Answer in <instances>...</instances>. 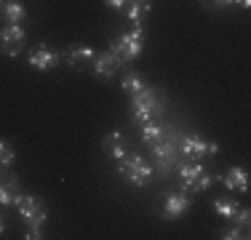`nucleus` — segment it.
Here are the masks:
<instances>
[{"instance_id": "nucleus-1", "label": "nucleus", "mask_w": 251, "mask_h": 240, "mask_svg": "<svg viewBox=\"0 0 251 240\" xmlns=\"http://www.w3.org/2000/svg\"><path fill=\"white\" fill-rule=\"evenodd\" d=\"M163 112V94L155 86H145L139 94L131 96V118L136 123H147V120L158 118Z\"/></svg>"}, {"instance_id": "nucleus-2", "label": "nucleus", "mask_w": 251, "mask_h": 240, "mask_svg": "<svg viewBox=\"0 0 251 240\" xmlns=\"http://www.w3.org/2000/svg\"><path fill=\"white\" fill-rule=\"evenodd\" d=\"M118 173H121L123 182L134 184V187H147L155 176V168L147 163L142 155H128L126 152L121 160H118Z\"/></svg>"}, {"instance_id": "nucleus-3", "label": "nucleus", "mask_w": 251, "mask_h": 240, "mask_svg": "<svg viewBox=\"0 0 251 240\" xmlns=\"http://www.w3.org/2000/svg\"><path fill=\"white\" fill-rule=\"evenodd\" d=\"M152 158L158 160V171L163 173V176H169L171 168L179 166V160H182V152H179V134L174 128L166 131L163 139H158L152 144Z\"/></svg>"}, {"instance_id": "nucleus-4", "label": "nucleus", "mask_w": 251, "mask_h": 240, "mask_svg": "<svg viewBox=\"0 0 251 240\" xmlns=\"http://www.w3.org/2000/svg\"><path fill=\"white\" fill-rule=\"evenodd\" d=\"M142 48H145V29L142 27L126 29V32H121L118 38L110 40V51L121 59V64L134 62V59L142 53Z\"/></svg>"}, {"instance_id": "nucleus-5", "label": "nucleus", "mask_w": 251, "mask_h": 240, "mask_svg": "<svg viewBox=\"0 0 251 240\" xmlns=\"http://www.w3.org/2000/svg\"><path fill=\"white\" fill-rule=\"evenodd\" d=\"M179 184L184 192H203L214 184V176L203 168L201 160H187L179 166Z\"/></svg>"}, {"instance_id": "nucleus-6", "label": "nucleus", "mask_w": 251, "mask_h": 240, "mask_svg": "<svg viewBox=\"0 0 251 240\" xmlns=\"http://www.w3.org/2000/svg\"><path fill=\"white\" fill-rule=\"evenodd\" d=\"M179 152H182V158H187V160H201L203 155H217L219 144L217 142H206L201 134H187V136H179Z\"/></svg>"}, {"instance_id": "nucleus-7", "label": "nucleus", "mask_w": 251, "mask_h": 240, "mask_svg": "<svg viewBox=\"0 0 251 240\" xmlns=\"http://www.w3.org/2000/svg\"><path fill=\"white\" fill-rule=\"evenodd\" d=\"M27 46V32L22 29V24H8L0 29V51L5 56H19Z\"/></svg>"}, {"instance_id": "nucleus-8", "label": "nucleus", "mask_w": 251, "mask_h": 240, "mask_svg": "<svg viewBox=\"0 0 251 240\" xmlns=\"http://www.w3.org/2000/svg\"><path fill=\"white\" fill-rule=\"evenodd\" d=\"M16 208H19V216L25 219L27 227H43L46 224V216L49 214H46V206L35 195H22Z\"/></svg>"}, {"instance_id": "nucleus-9", "label": "nucleus", "mask_w": 251, "mask_h": 240, "mask_svg": "<svg viewBox=\"0 0 251 240\" xmlns=\"http://www.w3.org/2000/svg\"><path fill=\"white\" fill-rule=\"evenodd\" d=\"M190 206H193V197L190 195H184V192H169L163 197V206H160V216L166 221H176L190 211Z\"/></svg>"}, {"instance_id": "nucleus-10", "label": "nucleus", "mask_w": 251, "mask_h": 240, "mask_svg": "<svg viewBox=\"0 0 251 240\" xmlns=\"http://www.w3.org/2000/svg\"><path fill=\"white\" fill-rule=\"evenodd\" d=\"M88 64H91L94 77H99V80H112L115 72L121 70V59H118L112 51H97Z\"/></svg>"}, {"instance_id": "nucleus-11", "label": "nucleus", "mask_w": 251, "mask_h": 240, "mask_svg": "<svg viewBox=\"0 0 251 240\" xmlns=\"http://www.w3.org/2000/svg\"><path fill=\"white\" fill-rule=\"evenodd\" d=\"M59 62H62V53L51 51L49 46H40V48H35V51L29 53V64H32V70H38V72H51Z\"/></svg>"}, {"instance_id": "nucleus-12", "label": "nucleus", "mask_w": 251, "mask_h": 240, "mask_svg": "<svg viewBox=\"0 0 251 240\" xmlns=\"http://www.w3.org/2000/svg\"><path fill=\"white\" fill-rule=\"evenodd\" d=\"M22 197V187L16 182V176H11L8 171H0V206H16Z\"/></svg>"}, {"instance_id": "nucleus-13", "label": "nucleus", "mask_w": 251, "mask_h": 240, "mask_svg": "<svg viewBox=\"0 0 251 240\" xmlns=\"http://www.w3.org/2000/svg\"><path fill=\"white\" fill-rule=\"evenodd\" d=\"M222 184L230 192H249V171H246V168H241V166L230 168V171H225Z\"/></svg>"}, {"instance_id": "nucleus-14", "label": "nucleus", "mask_w": 251, "mask_h": 240, "mask_svg": "<svg viewBox=\"0 0 251 240\" xmlns=\"http://www.w3.org/2000/svg\"><path fill=\"white\" fill-rule=\"evenodd\" d=\"M101 149H104L107 158L121 160L123 155H126V139H123L121 131H110V134H107L104 139H101Z\"/></svg>"}, {"instance_id": "nucleus-15", "label": "nucleus", "mask_w": 251, "mask_h": 240, "mask_svg": "<svg viewBox=\"0 0 251 240\" xmlns=\"http://www.w3.org/2000/svg\"><path fill=\"white\" fill-rule=\"evenodd\" d=\"M152 11V3L150 0H128L123 8V14L128 16V22H134V27H142V19Z\"/></svg>"}, {"instance_id": "nucleus-16", "label": "nucleus", "mask_w": 251, "mask_h": 240, "mask_svg": "<svg viewBox=\"0 0 251 240\" xmlns=\"http://www.w3.org/2000/svg\"><path fill=\"white\" fill-rule=\"evenodd\" d=\"M94 48H88V46H73L70 48L67 53H64V56H67V64L70 67H83V64H88L94 59Z\"/></svg>"}, {"instance_id": "nucleus-17", "label": "nucleus", "mask_w": 251, "mask_h": 240, "mask_svg": "<svg viewBox=\"0 0 251 240\" xmlns=\"http://www.w3.org/2000/svg\"><path fill=\"white\" fill-rule=\"evenodd\" d=\"M166 125L160 123L158 118H152V120H147V123H142V139H145L147 144H155L158 139H163L166 136Z\"/></svg>"}, {"instance_id": "nucleus-18", "label": "nucleus", "mask_w": 251, "mask_h": 240, "mask_svg": "<svg viewBox=\"0 0 251 240\" xmlns=\"http://www.w3.org/2000/svg\"><path fill=\"white\" fill-rule=\"evenodd\" d=\"M3 14H5V19H8L11 24H19V22H25L27 8H25L22 0H5V3H3Z\"/></svg>"}, {"instance_id": "nucleus-19", "label": "nucleus", "mask_w": 251, "mask_h": 240, "mask_svg": "<svg viewBox=\"0 0 251 240\" xmlns=\"http://www.w3.org/2000/svg\"><path fill=\"white\" fill-rule=\"evenodd\" d=\"M145 86H147V80L139 75V72H126V75H123V80H121V88H123V91L128 94V96L139 94Z\"/></svg>"}, {"instance_id": "nucleus-20", "label": "nucleus", "mask_w": 251, "mask_h": 240, "mask_svg": "<svg viewBox=\"0 0 251 240\" xmlns=\"http://www.w3.org/2000/svg\"><path fill=\"white\" fill-rule=\"evenodd\" d=\"M211 208H214V214H219L222 219H232L238 211V203L232 200V197H217V200L211 203Z\"/></svg>"}, {"instance_id": "nucleus-21", "label": "nucleus", "mask_w": 251, "mask_h": 240, "mask_svg": "<svg viewBox=\"0 0 251 240\" xmlns=\"http://www.w3.org/2000/svg\"><path fill=\"white\" fill-rule=\"evenodd\" d=\"M222 240H246L249 238V230H243V227H238L235 221H232L230 227H225L222 235H219Z\"/></svg>"}, {"instance_id": "nucleus-22", "label": "nucleus", "mask_w": 251, "mask_h": 240, "mask_svg": "<svg viewBox=\"0 0 251 240\" xmlns=\"http://www.w3.org/2000/svg\"><path fill=\"white\" fill-rule=\"evenodd\" d=\"M14 147H11L5 139H0V168H8V166H14Z\"/></svg>"}, {"instance_id": "nucleus-23", "label": "nucleus", "mask_w": 251, "mask_h": 240, "mask_svg": "<svg viewBox=\"0 0 251 240\" xmlns=\"http://www.w3.org/2000/svg\"><path fill=\"white\" fill-rule=\"evenodd\" d=\"M232 221H235L238 227H243V230H249V221H251V208L249 206H238L235 216H232Z\"/></svg>"}, {"instance_id": "nucleus-24", "label": "nucleus", "mask_w": 251, "mask_h": 240, "mask_svg": "<svg viewBox=\"0 0 251 240\" xmlns=\"http://www.w3.org/2000/svg\"><path fill=\"white\" fill-rule=\"evenodd\" d=\"M27 240H38V238H43V227H27Z\"/></svg>"}, {"instance_id": "nucleus-25", "label": "nucleus", "mask_w": 251, "mask_h": 240, "mask_svg": "<svg viewBox=\"0 0 251 240\" xmlns=\"http://www.w3.org/2000/svg\"><path fill=\"white\" fill-rule=\"evenodd\" d=\"M107 5H110V8H115V11H123L126 8V3H128V0H104Z\"/></svg>"}, {"instance_id": "nucleus-26", "label": "nucleus", "mask_w": 251, "mask_h": 240, "mask_svg": "<svg viewBox=\"0 0 251 240\" xmlns=\"http://www.w3.org/2000/svg\"><path fill=\"white\" fill-rule=\"evenodd\" d=\"M217 8H227V5H235V0H214Z\"/></svg>"}, {"instance_id": "nucleus-27", "label": "nucleus", "mask_w": 251, "mask_h": 240, "mask_svg": "<svg viewBox=\"0 0 251 240\" xmlns=\"http://www.w3.org/2000/svg\"><path fill=\"white\" fill-rule=\"evenodd\" d=\"M235 5H241L243 11H249L251 8V0H235Z\"/></svg>"}, {"instance_id": "nucleus-28", "label": "nucleus", "mask_w": 251, "mask_h": 240, "mask_svg": "<svg viewBox=\"0 0 251 240\" xmlns=\"http://www.w3.org/2000/svg\"><path fill=\"white\" fill-rule=\"evenodd\" d=\"M3 230H5V221H3V216H0V235H3Z\"/></svg>"}]
</instances>
